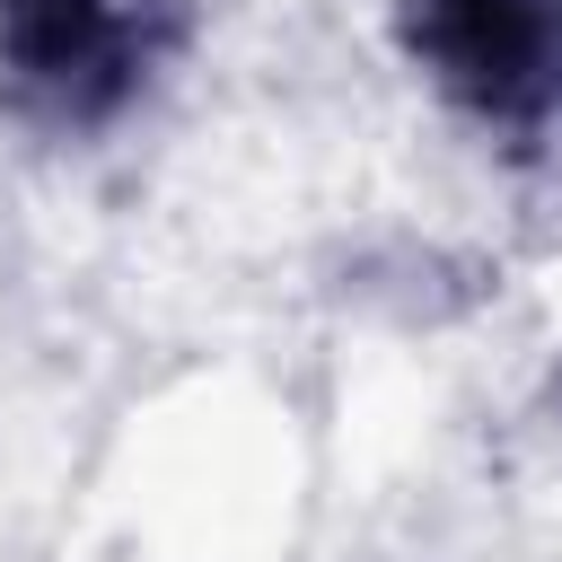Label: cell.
Segmentation results:
<instances>
[{
  "instance_id": "6da1fadb",
  "label": "cell",
  "mask_w": 562,
  "mask_h": 562,
  "mask_svg": "<svg viewBox=\"0 0 562 562\" xmlns=\"http://www.w3.org/2000/svg\"><path fill=\"white\" fill-rule=\"evenodd\" d=\"M413 35L483 114H536L562 88V0H422Z\"/></svg>"
}]
</instances>
